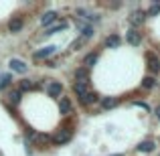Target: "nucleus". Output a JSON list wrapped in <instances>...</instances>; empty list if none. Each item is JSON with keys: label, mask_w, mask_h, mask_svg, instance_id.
Returning <instances> with one entry per match:
<instances>
[{"label": "nucleus", "mask_w": 160, "mask_h": 156, "mask_svg": "<svg viewBox=\"0 0 160 156\" xmlns=\"http://www.w3.org/2000/svg\"><path fill=\"white\" fill-rule=\"evenodd\" d=\"M10 81H12V77H10V75H2V77H0V89L8 87V85H10Z\"/></svg>", "instance_id": "4be33fe9"}, {"label": "nucleus", "mask_w": 160, "mask_h": 156, "mask_svg": "<svg viewBox=\"0 0 160 156\" xmlns=\"http://www.w3.org/2000/svg\"><path fill=\"white\" fill-rule=\"evenodd\" d=\"M154 146H156V144H154L152 140H144V142H140V144L136 146V150H138V152H152Z\"/></svg>", "instance_id": "1a4fd4ad"}, {"label": "nucleus", "mask_w": 160, "mask_h": 156, "mask_svg": "<svg viewBox=\"0 0 160 156\" xmlns=\"http://www.w3.org/2000/svg\"><path fill=\"white\" fill-rule=\"evenodd\" d=\"M93 37V27H89V24H85V27H81V39H91Z\"/></svg>", "instance_id": "dca6fc26"}, {"label": "nucleus", "mask_w": 160, "mask_h": 156, "mask_svg": "<svg viewBox=\"0 0 160 156\" xmlns=\"http://www.w3.org/2000/svg\"><path fill=\"white\" fill-rule=\"evenodd\" d=\"M20 28H22V20L20 18H12L10 23H8V31L10 33H18Z\"/></svg>", "instance_id": "ddd939ff"}, {"label": "nucleus", "mask_w": 160, "mask_h": 156, "mask_svg": "<svg viewBox=\"0 0 160 156\" xmlns=\"http://www.w3.org/2000/svg\"><path fill=\"white\" fill-rule=\"evenodd\" d=\"M87 79H89V69L79 67V69L75 71V83H87Z\"/></svg>", "instance_id": "423d86ee"}, {"label": "nucleus", "mask_w": 160, "mask_h": 156, "mask_svg": "<svg viewBox=\"0 0 160 156\" xmlns=\"http://www.w3.org/2000/svg\"><path fill=\"white\" fill-rule=\"evenodd\" d=\"M146 14H148V16H158V14H160V4L154 2L152 6L148 8V12H146Z\"/></svg>", "instance_id": "412c9836"}, {"label": "nucleus", "mask_w": 160, "mask_h": 156, "mask_svg": "<svg viewBox=\"0 0 160 156\" xmlns=\"http://www.w3.org/2000/svg\"><path fill=\"white\" fill-rule=\"evenodd\" d=\"M8 98H10V102L16 105V103L20 102V91H10V95H8Z\"/></svg>", "instance_id": "b1692460"}, {"label": "nucleus", "mask_w": 160, "mask_h": 156, "mask_svg": "<svg viewBox=\"0 0 160 156\" xmlns=\"http://www.w3.org/2000/svg\"><path fill=\"white\" fill-rule=\"evenodd\" d=\"M154 113H156V118L160 120V108H156V109H154Z\"/></svg>", "instance_id": "bb28decb"}, {"label": "nucleus", "mask_w": 160, "mask_h": 156, "mask_svg": "<svg viewBox=\"0 0 160 156\" xmlns=\"http://www.w3.org/2000/svg\"><path fill=\"white\" fill-rule=\"evenodd\" d=\"M144 18H146V12L144 10H136V12H132V16H130V23L132 24H142Z\"/></svg>", "instance_id": "9d476101"}, {"label": "nucleus", "mask_w": 160, "mask_h": 156, "mask_svg": "<svg viewBox=\"0 0 160 156\" xmlns=\"http://www.w3.org/2000/svg\"><path fill=\"white\" fill-rule=\"evenodd\" d=\"M146 59H148V69L152 71V73H158L160 71V61H158V57L154 53H148L146 55Z\"/></svg>", "instance_id": "39448f33"}, {"label": "nucleus", "mask_w": 160, "mask_h": 156, "mask_svg": "<svg viewBox=\"0 0 160 156\" xmlns=\"http://www.w3.org/2000/svg\"><path fill=\"white\" fill-rule=\"evenodd\" d=\"M126 41H128L130 45H134V47H138V45H142V33H138V31H128L126 33Z\"/></svg>", "instance_id": "f03ea898"}, {"label": "nucleus", "mask_w": 160, "mask_h": 156, "mask_svg": "<svg viewBox=\"0 0 160 156\" xmlns=\"http://www.w3.org/2000/svg\"><path fill=\"white\" fill-rule=\"evenodd\" d=\"M55 20H57V12H53V10L45 12V14L41 16V24H43V27H49V24H53Z\"/></svg>", "instance_id": "0eeeda50"}, {"label": "nucleus", "mask_w": 160, "mask_h": 156, "mask_svg": "<svg viewBox=\"0 0 160 156\" xmlns=\"http://www.w3.org/2000/svg\"><path fill=\"white\" fill-rule=\"evenodd\" d=\"M63 28H67V23H65V20H61V23H59V24H55L53 28H49V33H47V35H55V33L63 31Z\"/></svg>", "instance_id": "aec40b11"}, {"label": "nucleus", "mask_w": 160, "mask_h": 156, "mask_svg": "<svg viewBox=\"0 0 160 156\" xmlns=\"http://www.w3.org/2000/svg\"><path fill=\"white\" fill-rule=\"evenodd\" d=\"M28 89H32V83L28 79H22L20 81V91H28Z\"/></svg>", "instance_id": "5701e85b"}, {"label": "nucleus", "mask_w": 160, "mask_h": 156, "mask_svg": "<svg viewBox=\"0 0 160 156\" xmlns=\"http://www.w3.org/2000/svg\"><path fill=\"white\" fill-rule=\"evenodd\" d=\"M55 49H57V47H53V45H51V47L41 49V51H37V53H35V59H47L49 55H53V53H55Z\"/></svg>", "instance_id": "9b49d317"}, {"label": "nucleus", "mask_w": 160, "mask_h": 156, "mask_svg": "<svg viewBox=\"0 0 160 156\" xmlns=\"http://www.w3.org/2000/svg\"><path fill=\"white\" fill-rule=\"evenodd\" d=\"M116 105H118V99L116 98H106L102 102V108L103 109H112V108H116Z\"/></svg>", "instance_id": "f3484780"}, {"label": "nucleus", "mask_w": 160, "mask_h": 156, "mask_svg": "<svg viewBox=\"0 0 160 156\" xmlns=\"http://www.w3.org/2000/svg\"><path fill=\"white\" fill-rule=\"evenodd\" d=\"M83 43H85V39H77V41H75L73 45H71V47H73V49H77V47H81Z\"/></svg>", "instance_id": "393cba45"}, {"label": "nucleus", "mask_w": 160, "mask_h": 156, "mask_svg": "<svg viewBox=\"0 0 160 156\" xmlns=\"http://www.w3.org/2000/svg\"><path fill=\"white\" fill-rule=\"evenodd\" d=\"M98 61V53H89V55H85V59H83V63H85V69H89L93 63Z\"/></svg>", "instance_id": "2eb2a0df"}, {"label": "nucleus", "mask_w": 160, "mask_h": 156, "mask_svg": "<svg viewBox=\"0 0 160 156\" xmlns=\"http://www.w3.org/2000/svg\"><path fill=\"white\" fill-rule=\"evenodd\" d=\"M59 112H61L63 116H69V113H71V102H69V98H61V102H59Z\"/></svg>", "instance_id": "6e6552de"}, {"label": "nucleus", "mask_w": 160, "mask_h": 156, "mask_svg": "<svg viewBox=\"0 0 160 156\" xmlns=\"http://www.w3.org/2000/svg\"><path fill=\"white\" fill-rule=\"evenodd\" d=\"M61 91H63V85L59 81H49L47 83V93L51 95V98H59Z\"/></svg>", "instance_id": "7ed1b4c3"}, {"label": "nucleus", "mask_w": 160, "mask_h": 156, "mask_svg": "<svg viewBox=\"0 0 160 156\" xmlns=\"http://www.w3.org/2000/svg\"><path fill=\"white\" fill-rule=\"evenodd\" d=\"M8 67H10L12 71H16V73H27L28 67L24 65V61H20V59H10L8 61Z\"/></svg>", "instance_id": "20e7f679"}, {"label": "nucleus", "mask_w": 160, "mask_h": 156, "mask_svg": "<svg viewBox=\"0 0 160 156\" xmlns=\"http://www.w3.org/2000/svg\"><path fill=\"white\" fill-rule=\"evenodd\" d=\"M106 43H108V47L116 49V47H120V43H122V41H120V37H118V35H112V37H108V41H106Z\"/></svg>", "instance_id": "a211bd4d"}, {"label": "nucleus", "mask_w": 160, "mask_h": 156, "mask_svg": "<svg viewBox=\"0 0 160 156\" xmlns=\"http://www.w3.org/2000/svg\"><path fill=\"white\" fill-rule=\"evenodd\" d=\"M134 105H138V108H142V109H148V105H146L144 102H134Z\"/></svg>", "instance_id": "a878e982"}, {"label": "nucleus", "mask_w": 160, "mask_h": 156, "mask_svg": "<svg viewBox=\"0 0 160 156\" xmlns=\"http://www.w3.org/2000/svg\"><path fill=\"white\" fill-rule=\"evenodd\" d=\"M73 91L79 95V98H83V95L87 93V83H75V85H73Z\"/></svg>", "instance_id": "4468645a"}, {"label": "nucleus", "mask_w": 160, "mask_h": 156, "mask_svg": "<svg viewBox=\"0 0 160 156\" xmlns=\"http://www.w3.org/2000/svg\"><path fill=\"white\" fill-rule=\"evenodd\" d=\"M93 102H98V93H95V91H87V93L81 98V103L83 105H89V103H93Z\"/></svg>", "instance_id": "f8f14e48"}, {"label": "nucleus", "mask_w": 160, "mask_h": 156, "mask_svg": "<svg viewBox=\"0 0 160 156\" xmlns=\"http://www.w3.org/2000/svg\"><path fill=\"white\" fill-rule=\"evenodd\" d=\"M71 138H73V130H71V128H65V130H61V132L53 138V142H55V146H63V144H67Z\"/></svg>", "instance_id": "f257e3e1"}, {"label": "nucleus", "mask_w": 160, "mask_h": 156, "mask_svg": "<svg viewBox=\"0 0 160 156\" xmlns=\"http://www.w3.org/2000/svg\"><path fill=\"white\" fill-rule=\"evenodd\" d=\"M154 85H156L154 77H144V79H142V87H144V89H152Z\"/></svg>", "instance_id": "6ab92c4d"}]
</instances>
